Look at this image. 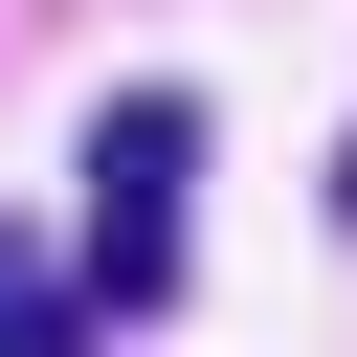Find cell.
Returning a JSON list of instances; mask_svg holds the SVG:
<instances>
[{
    "label": "cell",
    "instance_id": "cell-1",
    "mask_svg": "<svg viewBox=\"0 0 357 357\" xmlns=\"http://www.w3.org/2000/svg\"><path fill=\"white\" fill-rule=\"evenodd\" d=\"M178 156H201L178 89H112V112H89V290H112V312L178 290Z\"/></svg>",
    "mask_w": 357,
    "mask_h": 357
},
{
    "label": "cell",
    "instance_id": "cell-2",
    "mask_svg": "<svg viewBox=\"0 0 357 357\" xmlns=\"http://www.w3.org/2000/svg\"><path fill=\"white\" fill-rule=\"evenodd\" d=\"M0 357H112V290H45L22 223H0Z\"/></svg>",
    "mask_w": 357,
    "mask_h": 357
},
{
    "label": "cell",
    "instance_id": "cell-3",
    "mask_svg": "<svg viewBox=\"0 0 357 357\" xmlns=\"http://www.w3.org/2000/svg\"><path fill=\"white\" fill-rule=\"evenodd\" d=\"M335 223H357V156H335Z\"/></svg>",
    "mask_w": 357,
    "mask_h": 357
}]
</instances>
